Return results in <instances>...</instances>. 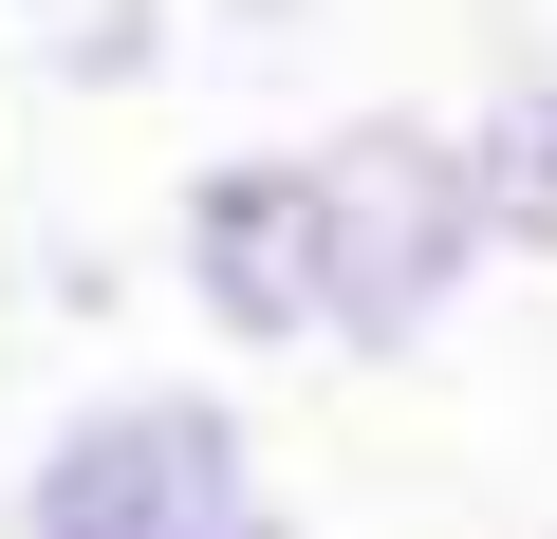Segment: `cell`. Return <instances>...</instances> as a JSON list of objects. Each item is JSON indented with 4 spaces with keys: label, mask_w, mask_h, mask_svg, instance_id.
<instances>
[{
    "label": "cell",
    "mask_w": 557,
    "mask_h": 539,
    "mask_svg": "<svg viewBox=\"0 0 557 539\" xmlns=\"http://www.w3.org/2000/svg\"><path fill=\"white\" fill-rule=\"evenodd\" d=\"M539 539H557V520H539Z\"/></svg>",
    "instance_id": "ba28073f"
},
{
    "label": "cell",
    "mask_w": 557,
    "mask_h": 539,
    "mask_svg": "<svg viewBox=\"0 0 557 539\" xmlns=\"http://www.w3.org/2000/svg\"><path fill=\"white\" fill-rule=\"evenodd\" d=\"M0 57H20L38 94H168V57H186V0H0Z\"/></svg>",
    "instance_id": "277c9868"
},
{
    "label": "cell",
    "mask_w": 557,
    "mask_h": 539,
    "mask_svg": "<svg viewBox=\"0 0 557 539\" xmlns=\"http://www.w3.org/2000/svg\"><path fill=\"white\" fill-rule=\"evenodd\" d=\"M186 20H223V38H242V57H298V38H317V20H335V0H186Z\"/></svg>",
    "instance_id": "8992f818"
},
{
    "label": "cell",
    "mask_w": 557,
    "mask_h": 539,
    "mask_svg": "<svg viewBox=\"0 0 557 539\" xmlns=\"http://www.w3.org/2000/svg\"><path fill=\"white\" fill-rule=\"evenodd\" d=\"M0 539H317L223 372H94L20 428Z\"/></svg>",
    "instance_id": "6da1fadb"
},
{
    "label": "cell",
    "mask_w": 557,
    "mask_h": 539,
    "mask_svg": "<svg viewBox=\"0 0 557 539\" xmlns=\"http://www.w3.org/2000/svg\"><path fill=\"white\" fill-rule=\"evenodd\" d=\"M465 149H483V205L520 260H557V38H502L483 94H465Z\"/></svg>",
    "instance_id": "5b68a950"
},
{
    "label": "cell",
    "mask_w": 557,
    "mask_h": 539,
    "mask_svg": "<svg viewBox=\"0 0 557 539\" xmlns=\"http://www.w3.org/2000/svg\"><path fill=\"white\" fill-rule=\"evenodd\" d=\"M168 298H186V335L242 354V372L335 354V205H317V131L186 149V186H168Z\"/></svg>",
    "instance_id": "3957f363"
},
{
    "label": "cell",
    "mask_w": 557,
    "mask_h": 539,
    "mask_svg": "<svg viewBox=\"0 0 557 539\" xmlns=\"http://www.w3.org/2000/svg\"><path fill=\"white\" fill-rule=\"evenodd\" d=\"M317 205H335V372H409L465 335V298L502 280V205H483V149L465 112L428 94H372L317 131Z\"/></svg>",
    "instance_id": "7a4b0ae2"
},
{
    "label": "cell",
    "mask_w": 557,
    "mask_h": 539,
    "mask_svg": "<svg viewBox=\"0 0 557 539\" xmlns=\"http://www.w3.org/2000/svg\"><path fill=\"white\" fill-rule=\"evenodd\" d=\"M38 298H57V317H94V335H112V298H131V280H112V260H94V242H38Z\"/></svg>",
    "instance_id": "52a82bcc"
}]
</instances>
